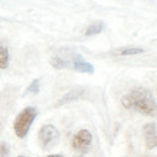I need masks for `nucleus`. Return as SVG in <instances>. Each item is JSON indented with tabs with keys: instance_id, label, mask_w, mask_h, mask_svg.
<instances>
[{
	"instance_id": "7",
	"label": "nucleus",
	"mask_w": 157,
	"mask_h": 157,
	"mask_svg": "<svg viewBox=\"0 0 157 157\" xmlns=\"http://www.w3.org/2000/svg\"><path fill=\"white\" fill-rule=\"evenodd\" d=\"M82 94H83V90H81V88H75V90H71V91H69L68 93H65V94H64L62 98L59 99L58 105L67 104V103H70V101H73V100H76V99L80 98Z\"/></svg>"
},
{
	"instance_id": "9",
	"label": "nucleus",
	"mask_w": 157,
	"mask_h": 157,
	"mask_svg": "<svg viewBox=\"0 0 157 157\" xmlns=\"http://www.w3.org/2000/svg\"><path fill=\"white\" fill-rule=\"evenodd\" d=\"M144 52V48L140 47H123V48H118L114 52V55L116 56H136L140 55Z\"/></svg>"
},
{
	"instance_id": "16",
	"label": "nucleus",
	"mask_w": 157,
	"mask_h": 157,
	"mask_svg": "<svg viewBox=\"0 0 157 157\" xmlns=\"http://www.w3.org/2000/svg\"><path fill=\"white\" fill-rule=\"evenodd\" d=\"M78 157H82V156H78Z\"/></svg>"
},
{
	"instance_id": "10",
	"label": "nucleus",
	"mask_w": 157,
	"mask_h": 157,
	"mask_svg": "<svg viewBox=\"0 0 157 157\" xmlns=\"http://www.w3.org/2000/svg\"><path fill=\"white\" fill-rule=\"evenodd\" d=\"M10 62V53L7 47L0 42V69H6Z\"/></svg>"
},
{
	"instance_id": "14",
	"label": "nucleus",
	"mask_w": 157,
	"mask_h": 157,
	"mask_svg": "<svg viewBox=\"0 0 157 157\" xmlns=\"http://www.w3.org/2000/svg\"><path fill=\"white\" fill-rule=\"evenodd\" d=\"M46 157H64L63 155H48V156Z\"/></svg>"
},
{
	"instance_id": "4",
	"label": "nucleus",
	"mask_w": 157,
	"mask_h": 157,
	"mask_svg": "<svg viewBox=\"0 0 157 157\" xmlns=\"http://www.w3.org/2000/svg\"><path fill=\"white\" fill-rule=\"evenodd\" d=\"M92 140H93V136L88 129H80L71 139V146L78 152L85 154L91 147Z\"/></svg>"
},
{
	"instance_id": "11",
	"label": "nucleus",
	"mask_w": 157,
	"mask_h": 157,
	"mask_svg": "<svg viewBox=\"0 0 157 157\" xmlns=\"http://www.w3.org/2000/svg\"><path fill=\"white\" fill-rule=\"evenodd\" d=\"M40 92V80H33L32 83L27 87V90L24 91V94L23 96H28V94H38Z\"/></svg>"
},
{
	"instance_id": "1",
	"label": "nucleus",
	"mask_w": 157,
	"mask_h": 157,
	"mask_svg": "<svg viewBox=\"0 0 157 157\" xmlns=\"http://www.w3.org/2000/svg\"><path fill=\"white\" fill-rule=\"evenodd\" d=\"M121 103L124 109L137 111L145 116H155L156 115L157 105L156 99L152 92L145 87H134L128 93H126Z\"/></svg>"
},
{
	"instance_id": "12",
	"label": "nucleus",
	"mask_w": 157,
	"mask_h": 157,
	"mask_svg": "<svg viewBox=\"0 0 157 157\" xmlns=\"http://www.w3.org/2000/svg\"><path fill=\"white\" fill-rule=\"evenodd\" d=\"M51 65L55 69H64V68L68 67V62L64 60V59L62 58V57H59V56H55V57H52V59H51Z\"/></svg>"
},
{
	"instance_id": "6",
	"label": "nucleus",
	"mask_w": 157,
	"mask_h": 157,
	"mask_svg": "<svg viewBox=\"0 0 157 157\" xmlns=\"http://www.w3.org/2000/svg\"><path fill=\"white\" fill-rule=\"evenodd\" d=\"M73 63H74V69L78 73H85V74H93L94 73V67L90 62L85 60L83 57L78 53L74 56Z\"/></svg>"
},
{
	"instance_id": "13",
	"label": "nucleus",
	"mask_w": 157,
	"mask_h": 157,
	"mask_svg": "<svg viewBox=\"0 0 157 157\" xmlns=\"http://www.w3.org/2000/svg\"><path fill=\"white\" fill-rule=\"evenodd\" d=\"M10 155V145L6 141L0 143V157H9Z\"/></svg>"
},
{
	"instance_id": "15",
	"label": "nucleus",
	"mask_w": 157,
	"mask_h": 157,
	"mask_svg": "<svg viewBox=\"0 0 157 157\" xmlns=\"http://www.w3.org/2000/svg\"><path fill=\"white\" fill-rule=\"evenodd\" d=\"M18 157H25V156H18Z\"/></svg>"
},
{
	"instance_id": "5",
	"label": "nucleus",
	"mask_w": 157,
	"mask_h": 157,
	"mask_svg": "<svg viewBox=\"0 0 157 157\" xmlns=\"http://www.w3.org/2000/svg\"><path fill=\"white\" fill-rule=\"evenodd\" d=\"M143 134L147 150H154L157 146V126L155 122H149L143 127Z\"/></svg>"
},
{
	"instance_id": "2",
	"label": "nucleus",
	"mask_w": 157,
	"mask_h": 157,
	"mask_svg": "<svg viewBox=\"0 0 157 157\" xmlns=\"http://www.w3.org/2000/svg\"><path fill=\"white\" fill-rule=\"evenodd\" d=\"M36 115H38V111L35 108L27 106L16 116L13 121V131H15V134L20 139L27 137Z\"/></svg>"
},
{
	"instance_id": "3",
	"label": "nucleus",
	"mask_w": 157,
	"mask_h": 157,
	"mask_svg": "<svg viewBox=\"0 0 157 157\" xmlns=\"http://www.w3.org/2000/svg\"><path fill=\"white\" fill-rule=\"evenodd\" d=\"M39 144L44 150H50L52 149L59 139L58 129L53 124H45L40 128L39 131Z\"/></svg>"
},
{
	"instance_id": "8",
	"label": "nucleus",
	"mask_w": 157,
	"mask_h": 157,
	"mask_svg": "<svg viewBox=\"0 0 157 157\" xmlns=\"http://www.w3.org/2000/svg\"><path fill=\"white\" fill-rule=\"evenodd\" d=\"M104 27H105V24H104V22H94V23H92L91 25H88V28L86 29V32H85V35L86 36H93V35H98L100 34L103 30H104Z\"/></svg>"
}]
</instances>
